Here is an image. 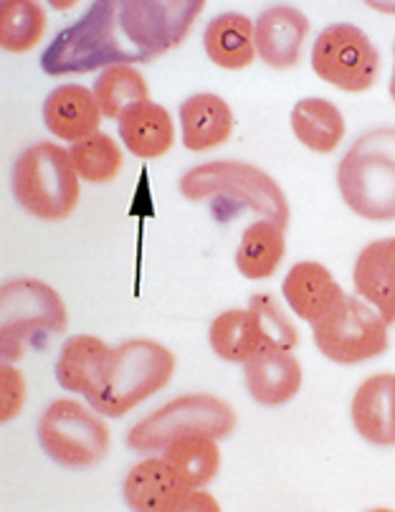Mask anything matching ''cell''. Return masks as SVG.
Wrapping results in <instances>:
<instances>
[{
    "instance_id": "cell-10",
    "label": "cell",
    "mask_w": 395,
    "mask_h": 512,
    "mask_svg": "<svg viewBox=\"0 0 395 512\" xmlns=\"http://www.w3.org/2000/svg\"><path fill=\"white\" fill-rule=\"evenodd\" d=\"M312 69L322 82L342 92L363 94L378 82L380 54L358 26L332 23L314 41Z\"/></svg>"
},
{
    "instance_id": "cell-8",
    "label": "cell",
    "mask_w": 395,
    "mask_h": 512,
    "mask_svg": "<svg viewBox=\"0 0 395 512\" xmlns=\"http://www.w3.org/2000/svg\"><path fill=\"white\" fill-rule=\"evenodd\" d=\"M36 434L46 457L66 469L94 467L107 457L112 442L102 414L74 398L54 401L38 419Z\"/></svg>"
},
{
    "instance_id": "cell-16",
    "label": "cell",
    "mask_w": 395,
    "mask_h": 512,
    "mask_svg": "<svg viewBox=\"0 0 395 512\" xmlns=\"http://www.w3.org/2000/svg\"><path fill=\"white\" fill-rule=\"evenodd\" d=\"M282 292L294 315L302 317L309 325L325 317L327 312L335 310L345 300V292L335 282L330 269L317 262L294 264L284 277Z\"/></svg>"
},
{
    "instance_id": "cell-5",
    "label": "cell",
    "mask_w": 395,
    "mask_h": 512,
    "mask_svg": "<svg viewBox=\"0 0 395 512\" xmlns=\"http://www.w3.org/2000/svg\"><path fill=\"white\" fill-rule=\"evenodd\" d=\"M180 193L193 203L226 198L251 208L282 229H287L289 224V203L279 183L249 163L218 160V163L195 165L180 178Z\"/></svg>"
},
{
    "instance_id": "cell-9",
    "label": "cell",
    "mask_w": 395,
    "mask_h": 512,
    "mask_svg": "<svg viewBox=\"0 0 395 512\" xmlns=\"http://www.w3.org/2000/svg\"><path fill=\"white\" fill-rule=\"evenodd\" d=\"M388 322L375 307L360 297H347L312 322V338L327 360L340 365H355L373 360L388 350Z\"/></svg>"
},
{
    "instance_id": "cell-22",
    "label": "cell",
    "mask_w": 395,
    "mask_h": 512,
    "mask_svg": "<svg viewBox=\"0 0 395 512\" xmlns=\"http://www.w3.org/2000/svg\"><path fill=\"white\" fill-rule=\"evenodd\" d=\"M213 353L226 363H246L261 348H269L261 317L254 310H226L211 322L208 330Z\"/></svg>"
},
{
    "instance_id": "cell-25",
    "label": "cell",
    "mask_w": 395,
    "mask_h": 512,
    "mask_svg": "<svg viewBox=\"0 0 395 512\" xmlns=\"http://www.w3.org/2000/svg\"><path fill=\"white\" fill-rule=\"evenodd\" d=\"M165 462L178 472L180 480L193 490H203L208 482L221 469V449H218V439L211 436L193 434L175 439L168 449L163 452Z\"/></svg>"
},
{
    "instance_id": "cell-14",
    "label": "cell",
    "mask_w": 395,
    "mask_h": 512,
    "mask_svg": "<svg viewBox=\"0 0 395 512\" xmlns=\"http://www.w3.org/2000/svg\"><path fill=\"white\" fill-rule=\"evenodd\" d=\"M352 426L375 447L395 444V376L380 373L360 383L350 406Z\"/></svg>"
},
{
    "instance_id": "cell-13",
    "label": "cell",
    "mask_w": 395,
    "mask_h": 512,
    "mask_svg": "<svg viewBox=\"0 0 395 512\" xmlns=\"http://www.w3.org/2000/svg\"><path fill=\"white\" fill-rule=\"evenodd\" d=\"M246 388L261 406H282L292 401L302 388V365L292 350L261 348L254 358L244 363Z\"/></svg>"
},
{
    "instance_id": "cell-27",
    "label": "cell",
    "mask_w": 395,
    "mask_h": 512,
    "mask_svg": "<svg viewBox=\"0 0 395 512\" xmlns=\"http://www.w3.org/2000/svg\"><path fill=\"white\" fill-rule=\"evenodd\" d=\"M46 31V13L36 0H6L0 6V46L8 54H28Z\"/></svg>"
},
{
    "instance_id": "cell-19",
    "label": "cell",
    "mask_w": 395,
    "mask_h": 512,
    "mask_svg": "<svg viewBox=\"0 0 395 512\" xmlns=\"http://www.w3.org/2000/svg\"><path fill=\"white\" fill-rule=\"evenodd\" d=\"M114 350L94 335H74L56 358V381L64 391L92 396L102 383Z\"/></svg>"
},
{
    "instance_id": "cell-6",
    "label": "cell",
    "mask_w": 395,
    "mask_h": 512,
    "mask_svg": "<svg viewBox=\"0 0 395 512\" xmlns=\"http://www.w3.org/2000/svg\"><path fill=\"white\" fill-rule=\"evenodd\" d=\"M69 325L66 305L51 284L21 277L0 289V355L16 363L41 335H61Z\"/></svg>"
},
{
    "instance_id": "cell-18",
    "label": "cell",
    "mask_w": 395,
    "mask_h": 512,
    "mask_svg": "<svg viewBox=\"0 0 395 512\" xmlns=\"http://www.w3.org/2000/svg\"><path fill=\"white\" fill-rule=\"evenodd\" d=\"M180 130H183V145L190 153H206L218 148L233 135V112L218 94L201 92L185 99L180 104Z\"/></svg>"
},
{
    "instance_id": "cell-21",
    "label": "cell",
    "mask_w": 395,
    "mask_h": 512,
    "mask_svg": "<svg viewBox=\"0 0 395 512\" xmlns=\"http://www.w3.org/2000/svg\"><path fill=\"white\" fill-rule=\"evenodd\" d=\"M203 49L208 59L228 71H241L254 64L256 41L254 21L244 13L228 11L213 18L203 33Z\"/></svg>"
},
{
    "instance_id": "cell-7",
    "label": "cell",
    "mask_w": 395,
    "mask_h": 512,
    "mask_svg": "<svg viewBox=\"0 0 395 512\" xmlns=\"http://www.w3.org/2000/svg\"><path fill=\"white\" fill-rule=\"evenodd\" d=\"M236 429V411L223 398L208 393L180 396L170 404L160 406L137 421L127 431V447L137 454L165 452L175 439L203 434L211 439H226Z\"/></svg>"
},
{
    "instance_id": "cell-17",
    "label": "cell",
    "mask_w": 395,
    "mask_h": 512,
    "mask_svg": "<svg viewBox=\"0 0 395 512\" xmlns=\"http://www.w3.org/2000/svg\"><path fill=\"white\" fill-rule=\"evenodd\" d=\"M352 282L358 295L383 315L388 325L395 322V236L373 241L360 251Z\"/></svg>"
},
{
    "instance_id": "cell-26",
    "label": "cell",
    "mask_w": 395,
    "mask_h": 512,
    "mask_svg": "<svg viewBox=\"0 0 395 512\" xmlns=\"http://www.w3.org/2000/svg\"><path fill=\"white\" fill-rule=\"evenodd\" d=\"M94 97H97L102 115L109 120H120L127 109L150 99V89L135 66L117 64L104 69L94 82Z\"/></svg>"
},
{
    "instance_id": "cell-31",
    "label": "cell",
    "mask_w": 395,
    "mask_h": 512,
    "mask_svg": "<svg viewBox=\"0 0 395 512\" xmlns=\"http://www.w3.org/2000/svg\"><path fill=\"white\" fill-rule=\"evenodd\" d=\"M393 59H395V46H393ZM390 97L395 102V64H393V77H390Z\"/></svg>"
},
{
    "instance_id": "cell-15",
    "label": "cell",
    "mask_w": 395,
    "mask_h": 512,
    "mask_svg": "<svg viewBox=\"0 0 395 512\" xmlns=\"http://www.w3.org/2000/svg\"><path fill=\"white\" fill-rule=\"evenodd\" d=\"M102 109L92 89L82 84L56 87L44 102V122L51 135L66 142H79L97 135Z\"/></svg>"
},
{
    "instance_id": "cell-24",
    "label": "cell",
    "mask_w": 395,
    "mask_h": 512,
    "mask_svg": "<svg viewBox=\"0 0 395 512\" xmlns=\"http://www.w3.org/2000/svg\"><path fill=\"white\" fill-rule=\"evenodd\" d=\"M284 254H287L284 229L269 218H261L241 236L236 249V269L246 279H269L284 262Z\"/></svg>"
},
{
    "instance_id": "cell-12",
    "label": "cell",
    "mask_w": 395,
    "mask_h": 512,
    "mask_svg": "<svg viewBox=\"0 0 395 512\" xmlns=\"http://www.w3.org/2000/svg\"><path fill=\"white\" fill-rule=\"evenodd\" d=\"M309 33V18L299 8L271 6L256 18V56L271 69H292L299 64L302 44Z\"/></svg>"
},
{
    "instance_id": "cell-3",
    "label": "cell",
    "mask_w": 395,
    "mask_h": 512,
    "mask_svg": "<svg viewBox=\"0 0 395 512\" xmlns=\"http://www.w3.org/2000/svg\"><path fill=\"white\" fill-rule=\"evenodd\" d=\"M175 373V355L165 345L147 338L117 345L102 383L87 398L102 416L120 419L135 406L163 391Z\"/></svg>"
},
{
    "instance_id": "cell-30",
    "label": "cell",
    "mask_w": 395,
    "mask_h": 512,
    "mask_svg": "<svg viewBox=\"0 0 395 512\" xmlns=\"http://www.w3.org/2000/svg\"><path fill=\"white\" fill-rule=\"evenodd\" d=\"M26 404V378L13 363L0 368V421H13Z\"/></svg>"
},
{
    "instance_id": "cell-20",
    "label": "cell",
    "mask_w": 395,
    "mask_h": 512,
    "mask_svg": "<svg viewBox=\"0 0 395 512\" xmlns=\"http://www.w3.org/2000/svg\"><path fill=\"white\" fill-rule=\"evenodd\" d=\"M125 148L137 158H163L175 145V125L168 109L157 102H140L117 120Z\"/></svg>"
},
{
    "instance_id": "cell-23",
    "label": "cell",
    "mask_w": 395,
    "mask_h": 512,
    "mask_svg": "<svg viewBox=\"0 0 395 512\" xmlns=\"http://www.w3.org/2000/svg\"><path fill=\"white\" fill-rule=\"evenodd\" d=\"M292 130L304 148H309L312 153L330 155L345 137V120L332 102L307 97L294 104Z\"/></svg>"
},
{
    "instance_id": "cell-1",
    "label": "cell",
    "mask_w": 395,
    "mask_h": 512,
    "mask_svg": "<svg viewBox=\"0 0 395 512\" xmlns=\"http://www.w3.org/2000/svg\"><path fill=\"white\" fill-rule=\"evenodd\" d=\"M203 0H99L56 36L41 56L49 77L117 64H150L193 28Z\"/></svg>"
},
{
    "instance_id": "cell-2",
    "label": "cell",
    "mask_w": 395,
    "mask_h": 512,
    "mask_svg": "<svg viewBox=\"0 0 395 512\" xmlns=\"http://www.w3.org/2000/svg\"><path fill=\"white\" fill-rule=\"evenodd\" d=\"M342 201L365 221H395V127L365 132L337 168Z\"/></svg>"
},
{
    "instance_id": "cell-28",
    "label": "cell",
    "mask_w": 395,
    "mask_h": 512,
    "mask_svg": "<svg viewBox=\"0 0 395 512\" xmlns=\"http://www.w3.org/2000/svg\"><path fill=\"white\" fill-rule=\"evenodd\" d=\"M71 163H74L76 175L89 183H109L120 175L122 170V150L107 132L79 140L71 145Z\"/></svg>"
},
{
    "instance_id": "cell-4",
    "label": "cell",
    "mask_w": 395,
    "mask_h": 512,
    "mask_svg": "<svg viewBox=\"0 0 395 512\" xmlns=\"http://www.w3.org/2000/svg\"><path fill=\"white\" fill-rule=\"evenodd\" d=\"M11 191L21 208L41 221H61L79 203V175L71 153L54 142H36L18 155Z\"/></svg>"
},
{
    "instance_id": "cell-29",
    "label": "cell",
    "mask_w": 395,
    "mask_h": 512,
    "mask_svg": "<svg viewBox=\"0 0 395 512\" xmlns=\"http://www.w3.org/2000/svg\"><path fill=\"white\" fill-rule=\"evenodd\" d=\"M251 310L261 317V325H264L266 340H269V348H284L292 350L299 343V335L294 330V325L289 322V317L284 315L282 307L276 305V300H271L269 295H254L249 302Z\"/></svg>"
},
{
    "instance_id": "cell-11",
    "label": "cell",
    "mask_w": 395,
    "mask_h": 512,
    "mask_svg": "<svg viewBox=\"0 0 395 512\" xmlns=\"http://www.w3.org/2000/svg\"><path fill=\"white\" fill-rule=\"evenodd\" d=\"M125 502L137 512L218 510L216 497L185 485L165 457L142 459L127 472Z\"/></svg>"
}]
</instances>
